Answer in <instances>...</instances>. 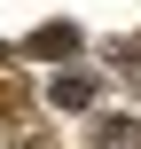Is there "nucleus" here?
I'll return each instance as SVG.
<instances>
[{"label": "nucleus", "instance_id": "1", "mask_svg": "<svg viewBox=\"0 0 141 149\" xmlns=\"http://www.w3.org/2000/svg\"><path fill=\"white\" fill-rule=\"evenodd\" d=\"M47 94H55V110H86L94 102V79H55Z\"/></svg>", "mask_w": 141, "mask_h": 149}, {"label": "nucleus", "instance_id": "2", "mask_svg": "<svg viewBox=\"0 0 141 149\" xmlns=\"http://www.w3.org/2000/svg\"><path fill=\"white\" fill-rule=\"evenodd\" d=\"M71 47H78V31H71V24H55V31H39V39H31V55H71Z\"/></svg>", "mask_w": 141, "mask_h": 149}]
</instances>
